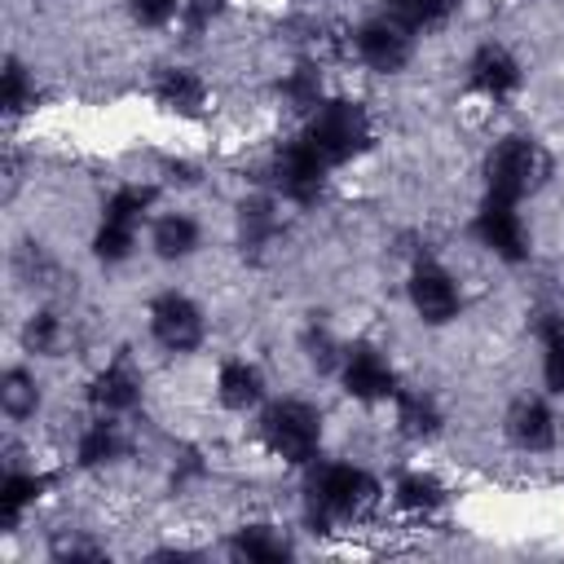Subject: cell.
<instances>
[{"label":"cell","instance_id":"obj_1","mask_svg":"<svg viewBox=\"0 0 564 564\" xmlns=\"http://www.w3.org/2000/svg\"><path fill=\"white\" fill-rule=\"evenodd\" d=\"M551 172V159L538 141L529 137H507L489 163H485V181H489V194L494 198H507V203H520L529 189H538Z\"/></svg>","mask_w":564,"mask_h":564},{"label":"cell","instance_id":"obj_2","mask_svg":"<svg viewBox=\"0 0 564 564\" xmlns=\"http://www.w3.org/2000/svg\"><path fill=\"white\" fill-rule=\"evenodd\" d=\"M379 485L352 467V463H326L313 480H308V511L317 520H352L357 511H366L375 502Z\"/></svg>","mask_w":564,"mask_h":564},{"label":"cell","instance_id":"obj_3","mask_svg":"<svg viewBox=\"0 0 564 564\" xmlns=\"http://www.w3.org/2000/svg\"><path fill=\"white\" fill-rule=\"evenodd\" d=\"M304 141L335 167V163H344V159H352L357 150L370 145V119L357 101H322L313 110V123H308Z\"/></svg>","mask_w":564,"mask_h":564},{"label":"cell","instance_id":"obj_4","mask_svg":"<svg viewBox=\"0 0 564 564\" xmlns=\"http://www.w3.org/2000/svg\"><path fill=\"white\" fill-rule=\"evenodd\" d=\"M264 445L286 463H308L322 445V414L308 401H278L260 419Z\"/></svg>","mask_w":564,"mask_h":564},{"label":"cell","instance_id":"obj_5","mask_svg":"<svg viewBox=\"0 0 564 564\" xmlns=\"http://www.w3.org/2000/svg\"><path fill=\"white\" fill-rule=\"evenodd\" d=\"M326 172H330V163L308 141H291L273 159V181L291 203H313L326 185Z\"/></svg>","mask_w":564,"mask_h":564},{"label":"cell","instance_id":"obj_6","mask_svg":"<svg viewBox=\"0 0 564 564\" xmlns=\"http://www.w3.org/2000/svg\"><path fill=\"white\" fill-rule=\"evenodd\" d=\"M150 330L167 352H189V348L203 344V313H198L194 300L167 291L150 304Z\"/></svg>","mask_w":564,"mask_h":564},{"label":"cell","instance_id":"obj_7","mask_svg":"<svg viewBox=\"0 0 564 564\" xmlns=\"http://www.w3.org/2000/svg\"><path fill=\"white\" fill-rule=\"evenodd\" d=\"M476 238L494 251V256H502V260H524V251H529V238H524V225H520V212H516V203H507V198H485V207L476 212Z\"/></svg>","mask_w":564,"mask_h":564},{"label":"cell","instance_id":"obj_8","mask_svg":"<svg viewBox=\"0 0 564 564\" xmlns=\"http://www.w3.org/2000/svg\"><path fill=\"white\" fill-rule=\"evenodd\" d=\"M357 57H361L370 70L392 75V70H401V66L410 62V31H405L401 22H392V18L366 22V26L357 31Z\"/></svg>","mask_w":564,"mask_h":564},{"label":"cell","instance_id":"obj_9","mask_svg":"<svg viewBox=\"0 0 564 564\" xmlns=\"http://www.w3.org/2000/svg\"><path fill=\"white\" fill-rule=\"evenodd\" d=\"M410 304L423 322H449L458 313V286L441 264H419L410 273Z\"/></svg>","mask_w":564,"mask_h":564},{"label":"cell","instance_id":"obj_10","mask_svg":"<svg viewBox=\"0 0 564 564\" xmlns=\"http://www.w3.org/2000/svg\"><path fill=\"white\" fill-rule=\"evenodd\" d=\"M344 388L357 397V401H383V397H397V375L388 366V357H379L375 348H348L344 352Z\"/></svg>","mask_w":564,"mask_h":564},{"label":"cell","instance_id":"obj_11","mask_svg":"<svg viewBox=\"0 0 564 564\" xmlns=\"http://www.w3.org/2000/svg\"><path fill=\"white\" fill-rule=\"evenodd\" d=\"M467 70H471V88H480L485 97H507V93L520 88V66H516V57H511L507 48H498V44L476 48V57H471Z\"/></svg>","mask_w":564,"mask_h":564},{"label":"cell","instance_id":"obj_12","mask_svg":"<svg viewBox=\"0 0 564 564\" xmlns=\"http://www.w3.org/2000/svg\"><path fill=\"white\" fill-rule=\"evenodd\" d=\"M507 432L520 449H551L555 445V414L542 401H516L507 414Z\"/></svg>","mask_w":564,"mask_h":564},{"label":"cell","instance_id":"obj_13","mask_svg":"<svg viewBox=\"0 0 564 564\" xmlns=\"http://www.w3.org/2000/svg\"><path fill=\"white\" fill-rule=\"evenodd\" d=\"M93 405L97 410H106V414H119V410H132L137 405V397H141V379H137V370L128 366V361H110L97 379H93Z\"/></svg>","mask_w":564,"mask_h":564},{"label":"cell","instance_id":"obj_14","mask_svg":"<svg viewBox=\"0 0 564 564\" xmlns=\"http://www.w3.org/2000/svg\"><path fill=\"white\" fill-rule=\"evenodd\" d=\"M154 97H159L163 110L198 115V110L207 106V84H203L194 70H185V66H167V70L159 75V84H154Z\"/></svg>","mask_w":564,"mask_h":564},{"label":"cell","instance_id":"obj_15","mask_svg":"<svg viewBox=\"0 0 564 564\" xmlns=\"http://www.w3.org/2000/svg\"><path fill=\"white\" fill-rule=\"evenodd\" d=\"M260 392H264V383H260V370H256V366H247V361H225V366H220V375H216V397H220V405L247 410V405L260 401Z\"/></svg>","mask_w":564,"mask_h":564},{"label":"cell","instance_id":"obj_16","mask_svg":"<svg viewBox=\"0 0 564 564\" xmlns=\"http://www.w3.org/2000/svg\"><path fill=\"white\" fill-rule=\"evenodd\" d=\"M150 242H154V251H159L163 260H181V256H189V251L198 247V225H194L189 216H181V212H167V216L154 220Z\"/></svg>","mask_w":564,"mask_h":564},{"label":"cell","instance_id":"obj_17","mask_svg":"<svg viewBox=\"0 0 564 564\" xmlns=\"http://www.w3.org/2000/svg\"><path fill=\"white\" fill-rule=\"evenodd\" d=\"M44 476H35V471H9L4 480H0V520L4 524H13L40 494H44Z\"/></svg>","mask_w":564,"mask_h":564},{"label":"cell","instance_id":"obj_18","mask_svg":"<svg viewBox=\"0 0 564 564\" xmlns=\"http://www.w3.org/2000/svg\"><path fill=\"white\" fill-rule=\"evenodd\" d=\"M150 189H141V185H123V189H115L110 198H106V212H101V225H115V229H128V234H137V220L145 216V207H150Z\"/></svg>","mask_w":564,"mask_h":564},{"label":"cell","instance_id":"obj_19","mask_svg":"<svg viewBox=\"0 0 564 564\" xmlns=\"http://www.w3.org/2000/svg\"><path fill=\"white\" fill-rule=\"evenodd\" d=\"M454 4H458V0H392L388 18H392V22H401V26L414 35V31L441 26V22L454 13Z\"/></svg>","mask_w":564,"mask_h":564},{"label":"cell","instance_id":"obj_20","mask_svg":"<svg viewBox=\"0 0 564 564\" xmlns=\"http://www.w3.org/2000/svg\"><path fill=\"white\" fill-rule=\"evenodd\" d=\"M397 423H401V432H410V436H432V432L441 427V410H436V401L423 397V392H397Z\"/></svg>","mask_w":564,"mask_h":564},{"label":"cell","instance_id":"obj_21","mask_svg":"<svg viewBox=\"0 0 564 564\" xmlns=\"http://www.w3.org/2000/svg\"><path fill=\"white\" fill-rule=\"evenodd\" d=\"M119 449H123V436H119V427H115L110 419L88 423L84 436H79V463H84V467H101V463L119 458Z\"/></svg>","mask_w":564,"mask_h":564},{"label":"cell","instance_id":"obj_22","mask_svg":"<svg viewBox=\"0 0 564 564\" xmlns=\"http://www.w3.org/2000/svg\"><path fill=\"white\" fill-rule=\"evenodd\" d=\"M234 555L256 560V564H278V560L291 555V546H286L278 533H269L264 524H251V529H242V533L234 538Z\"/></svg>","mask_w":564,"mask_h":564},{"label":"cell","instance_id":"obj_23","mask_svg":"<svg viewBox=\"0 0 564 564\" xmlns=\"http://www.w3.org/2000/svg\"><path fill=\"white\" fill-rule=\"evenodd\" d=\"M0 405H4L9 419H26V414H35V405H40V388H35V379H31L26 370H4V379H0Z\"/></svg>","mask_w":564,"mask_h":564},{"label":"cell","instance_id":"obj_24","mask_svg":"<svg viewBox=\"0 0 564 564\" xmlns=\"http://www.w3.org/2000/svg\"><path fill=\"white\" fill-rule=\"evenodd\" d=\"M397 502H401L405 511H436V507L445 502V489H441L436 476H427V471H410V476L397 480Z\"/></svg>","mask_w":564,"mask_h":564},{"label":"cell","instance_id":"obj_25","mask_svg":"<svg viewBox=\"0 0 564 564\" xmlns=\"http://www.w3.org/2000/svg\"><path fill=\"white\" fill-rule=\"evenodd\" d=\"M542 375H546V388L551 392H564V322L546 313L542 322Z\"/></svg>","mask_w":564,"mask_h":564},{"label":"cell","instance_id":"obj_26","mask_svg":"<svg viewBox=\"0 0 564 564\" xmlns=\"http://www.w3.org/2000/svg\"><path fill=\"white\" fill-rule=\"evenodd\" d=\"M282 93H286V101L300 106V110H317V106H322V79H317L313 66H295V70L286 75Z\"/></svg>","mask_w":564,"mask_h":564},{"label":"cell","instance_id":"obj_27","mask_svg":"<svg viewBox=\"0 0 564 564\" xmlns=\"http://www.w3.org/2000/svg\"><path fill=\"white\" fill-rule=\"evenodd\" d=\"M278 234V216H273V207L269 203H242V242L247 247H264L269 238Z\"/></svg>","mask_w":564,"mask_h":564},{"label":"cell","instance_id":"obj_28","mask_svg":"<svg viewBox=\"0 0 564 564\" xmlns=\"http://www.w3.org/2000/svg\"><path fill=\"white\" fill-rule=\"evenodd\" d=\"M22 335H26V344H31L35 352H53V348H57V317H53V313H35Z\"/></svg>","mask_w":564,"mask_h":564},{"label":"cell","instance_id":"obj_29","mask_svg":"<svg viewBox=\"0 0 564 564\" xmlns=\"http://www.w3.org/2000/svg\"><path fill=\"white\" fill-rule=\"evenodd\" d=\"M26 101H31L26 75H22V66H18V62H9V66H4V110H9V115H18V110H26Z\"/></svg>","mask_w":564,"mask_h":564},{"label":"cell","instance_id":"obj_30","mask_svg":"<svg viewBox=\"0 0 564 564\" xmlns=\"http://www.w3.org/2000/svg\"><path fill=\"white\" fill-rule=\"evenodd\" d=\"M128 9L141 26H163L176 18V0H128Z\"/></svg>","mask_w":564,"mask_h":564}]
</instances>
